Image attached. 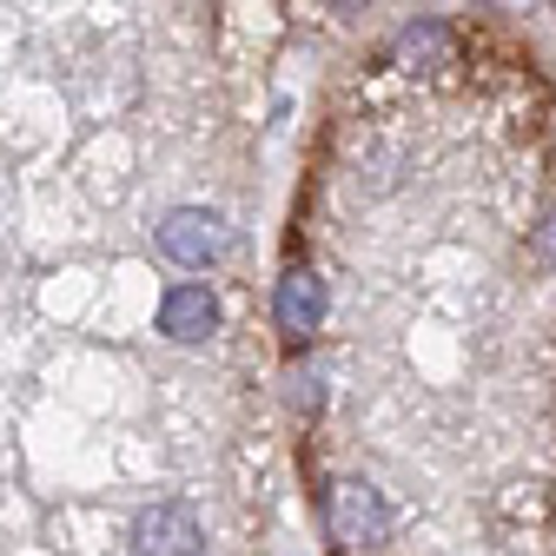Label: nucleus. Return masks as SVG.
Segmentation results:
<instances>
[{
  "label": "nucleus",
  "mask_w": 556,
  "mask_h": 556,
  "mask_svg": "<svg viewBox=\"0 0 556 556\" xmlns=\"http://www.w3.org/2000/svg\"><path fill=\"white\" fill-rule=\"evenodd\" d=\"M232 245V226L219 213H205V205H173V213L160 219V252L186 271H205V265H219Z\"/></svg>",
  "instance_id": "f03ea898"
},
{
  "label": "nucleus",
  "mask_w": 556,
  "mask_h": 556,
  "mask_svg": "<svg viewBox=\"0 0 556 556\" xmlns=\"http://www.w3.org/2000/svg\"><path fill=\"white\" fill-rule=\"evenodd\" d=\"M132 556H199L205 549V530L186 504H147L132 517V536H126Z\"/></svg>",
  "instance_id": "7ed1b4c3"
},
{
  "label": "nucleus",
  "mask_w": 556,
  "mask_h": 556,
  "mask_svg": "<svg viewBox=\"0 0 556 556\" xmlns=\"http://www.w3.org/2000/svg\"><path fill=\"white\" fill-rule=\"evenodd\" d=\"M325 278L312 271V265H292L286 278H278V299H271V312H278V331H286V338H312L318 325H325Z\"/></svg>",
  "instance_id": "20e7f679"
},
{
  "label": "nucleus",
  "mask_w": 556,
  "mask_h": 556,
  "mask_svg": "<svg viewBox=\"0 0 556 556\" xmlns=\"http://www.w3.org/2000/svg\"><path fill=\"white\" fill-rule=\"evenodd\" d=\"M160 331L173 344H205L219 331V292L213 286H173L160 299Z\"/></svg>",
  "instance_id": "39448f33"
},
{
  "label": "nucleus",
  "mask_w": 556,
  "mask_h": 556,
  "mask_svg": "<svg viewBox=\"0 0 556 556\" xmlns=\"http://www.w3.org/2000/svg\"><path fill=\"white\" fill-rule=\"evenodd\" d=\"M543 252H549V258H556V213H549V219H543Z\"/></svg>",
  "instance_id": "0eeeda50"
},
{
  "label": "nucleus",
  "mask_w": 556,
  "mask_h": 556,
  "mask_svg": "<svg viewBox=\"0 0 556 556\" xmlns=\"http://www.w3.org/2000/svg\"><path fill=\"white\" fill-rule=\"evenodd\" d=\"M325 523H331L338 549H378L391 536V504L371 491V483L344 477V483H331V497H325Z\"/></svg>",
  "instance_id": "f257e3e1"
},
{
  "label": "nucleus",
  "mask_w": 556,
  "mask_h": 556,
  "mask_svg": "<svg viewBox=\"0 0 556 556\" xmlns=\"http://www.w3.org/2000/svg\"><path fill=\"white\" fill-rule=\"evenodd\" d=\"M438 47H444V27H438V21H417V27H404V40H397L404 60H431Z\"/></svg>",
  "instance_id": "423d86ee"
}]
</instances>
